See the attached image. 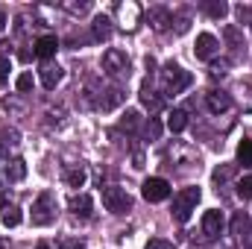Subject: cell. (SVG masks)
<instances>
[{"instance_id": "3", "label": "cell", "mask_w": 252, "mask_h": 249, "mask_svg": "<svg viewBox=\"0 0 252 249\" xmlns=\"http://www.w3.org/2000/svg\"><path fill=\"white\" fill-rule=\"evenodd\" d=\"M53 220H56V196L50 190H44L32 202V226H50Z\"/></svg>"}, {"instance_id": "10", "label": "cell", "mask_w": 252, "mask_h": 249, "mask_svg": "<svg viewBox=\"0 0 252 249\" xmlns=\"http://www.w3.org/2000/svg\"><path fill=\"white\" fill-rule=\"evenodd\" d=\"M147 21H150V27H153L156 32H164V30L173 24V15H170L164 6H153V9L147 12Z\"/></svg>"}, {"instance_id": "19", "label": "cell", "mask_w": 252, "mask_h": 249, "mask_svg": "<svg viewBox=\"0 0 252 249\" xmlns=\"http://www.w3.org/2000/svg\"><path fill=\"white\" fill-rule=\"evenodd\" d=\"M6 179L9 182H24V176H27V164H24V158H12L9 164H6Z\"/></svg>"}, {"instance_id": "9", "label": "cell", "mask_w": 252, "mask_h": 249, "mask_svg": "<svg viewBox=\"0 0 252 249\" xmlns=\"http://www.w3.org/2000/svg\"><path fill=\"white\" fill-rule=\"evenodd\" d=\"M223 226H226L223 211L211 208V211H205V214H202V235H205V238H217V235L223 232Z\"/></svg>"}, {"instance_id": "31", "label": "cell", "mask_w": 252, "mask_h": 249, "mask_svg": "<svg viewBox=\"0 0 252 249\" xmlns=\"http://www.w3.org/2000/svg\"><path fill=\"white\" fill-rule=\"evenodd\" d=\"M144 249H176V247H173L170 241H164V238H150Z\"/></svg>"}, {"instance_id": "18", "label": "cell", "mask_w": 252, "mask_h": 249, "mask_svg": "<svg viewBox=\"0 0 252 249\" xmlns=\"http://www.w3.org/2000/svg\"><path fill=\"white\" fill-rule=\"evenodd\" d=\"M91 32H94V38H97V41H106V38L112 35V21H109L106 15H97V18H94V24H91Z\"/></svg>"}, {"instance_id": "24", "label": "cell", "mask_w": 252, "mask_h": 249, "mask_svg": "<svg viewBox=\"0 0 252 249\" xmlns=\"http://www.w3.org/2000/svg\"><path fill=\"white\" fill-rule=\"evenodd\" d=\"M141 126V115L135 112V109H126L124 118H121V129H126V132H135Z\"/></svg>"}, {"instance_id": "32", "label": "cell", "mask_w": 252, "mask_h": 249, "mask_svg": "<svg viewBox=\"0 0 252 249\" xmlns=\"http://www.w3.org/2000/svg\"><path fill=\"white\" fill-rule=\"evenodd\" d=\"M158 135H161V124H158L156 118H150V124H147V138L158 141Z\"/></svg>"}, {"instance_id": "13", "label": "cell", "mask_w": 252, "mask_h": 249, "mask_svg": "<svg viewBox=\"0 0 252 249\" xmlns=\"http://www.w3.org/2000/svg\"><path fill=\"white\" fill-rule=\"evenodd\" d=\"M56 50H59V41H56V35H41L38 41H35V56L38 59H50V56H56Z\"/></svg>"}, {"instance_id": "33", "label": "cell", "mask_w": 252, "mask_h": 249, "mask_svg": "<svg viewBox=\"0 0 252 249\" xmlns=\"http://www.w3.org/2000/svg\"><path fill=\"white\" fill-rule=\"evenodd\" d=\"M232 176V164H226V167H217L214 170V182H226Z\"/></svg>"}, {"instance_id": "21", "label": "cell", "mask_w": 252, "mask_h": 249, "mask_svg": "<svg viewBox=\"0 0 252 249\" xmlns=\"http://www.w3.org/2000/svg\"><path fill=\"white\" fill-rule=\"evenodd\" d=\"M21 144V132L18 129H0V153L9 150V147H18Z\"/></svg>"}, {"instance_id": "6", "label": "cell", "mask_w": 252, "mask_h": 249, "mask_svg": "<svg viewBox=\"0 0 252 249\" xmlns=\"http://www.w3.org/2000/svg\"><path fill=\"white\" fill-rule=\"evenodd\" d=\"M217 50H220L217 35H211V32H199V35H196V44H193V56H196V59L208 62V59L217 56Z\"/></svg>"}, {"instance_id": "26", "label": "cell", "mask_w": 252, "mask_h": 249, "mask_svg": "<svg viewBox=\"0 0 252 249\" xmlns=\"http://www.w3.org/2000/svg\"><path fill=\"white\" fill-rule=\"evenodd\" d=\"M18 223H21V211H18L15 205L3 208V226H6V229H15Z\"/></svg>"}, {"instance_id": "30", "label": "cell", "mask_w": 252, "mask_h": 249, "mask_svg": "<svg viewBox=\"0 0 252 249\" xmlns=\"http://www.w3.org/2000/svg\"><path fill=\"white\" fill-rule=\"evenodd\" d=\"M238 196H244V199H252V176H244V179L238 182Z\"/></svg>"}, {"instance_id": "14", "label": "cell", "mask_w": 252, "mask_h": 249, "mask_svg": "<svg viewBox=\"0 0 252 249\" xmlns=\"http://www.w3.org/2000/svg\"><path fill=\"white\" fill-rule=\"evenodd\" d=\"M141 103H144V109H150V112H161V106H164V100L150 88V79L141 85Z\"/></svg>"}, {"instance_id": "38", "label": "cell", "mask_w": 252, "mask_h": 249, "mask_svg": "<svg viewBox=\"0 0 252 249\" xmlns=\"http://www.w3.org/2000/svg\"><path fill=\"white\" fill-rule=\"evenodd\" d=\"M3 27H6V12L0 9V32H3Z\"/></svg>"}, {"instance_id": "12", "label": "cell", "mask_w": 252, "mask_h": 249, "mask_svg": "<svg viewBox=\"0 0 252 249\" xmlns=\"http://www.w3.org/2000/svg\"><path fill=\"white\" fill-rule=\"evenodd\" d=\"M62 79H64V70L59 64H44V67H41V85H44L47 91H53Z\"/></svg>"}, {"instance_id": "5", "label": "cell", "mask_w": 252, "mask_h": 249, "mask_svg": "<svg viewBox=\"0 0 252 249\" xmlns=\"http://www.w3.org/2000/svg\"><path fill=\"white\" fill-rule=\"evenodd\" d=\"M103 70L109 76H126L129 73V56L124 50H118V47H109L103 53Z\"/></svg>"}, {"instance_id": "15", "label": "cell", "mask_w": 252, "mask_h": 249, "mask_svg": "<svg viewBox=\"0 0 252 249\" xmlns=\"http://www.w3.org/2000/svg\"><path fill=\"white\" fill-rule=\"evenodd\" d=\"M124 100H126V94L121 91V88H109V91H106V94L97 100V106H100L103 112H112V109H118Z\"/></svg>"}, {"instance_id": "17", "label": "cell", "mask_w": 252, "mask_h": 249, "mask_svg": "<svg viewBox=\"0 0 252 249\" xmlns=\"http://www.w3.org/2000/svg\"><path fill=\"white\" fill-rule=\"evenodd\" d=\"M64 182L70 187H85V182H88V173H85V167L82 164H76V167H67L64 170Z\"/></svg>"}, {"instance_id": "20", "label": "cell", "mask_w": 252, "mask_h": 249, "mask_svg": "<svg viewBox=\"0 0 252 249\" xmlns=\"http://www.w3.org/2000/svg\"><path fill=\"white\" fill-rule=\"evenodd\" d=\"M188 126V112L185 109H173L170 115H167V129L170 132H182Z\"/></svg>"}, {"instance_id": "28", "label": "cell", "mask_w": 252, "mask_h": 249, "mask_svg": "<svg viewBox=\"0 0 252 249\" xmlns=\"http://www.w3.org/2000/svg\"><path fill=\"white\" fill-rule=\"evenodd\" d=\"M32 85H35V79H32V73H21V76L15 79V88H18L21 94H30V91H32Z\"/></svg>"}, {"instance_id": "35", "label": "cell", "mask_w": 252, "mask_h": 249, "mask_svg": "<svg viewBox=\"0 0 252 249\" xmlns=\"http://www.w3.org/2000/svg\"><path fill=\"white\" fill-rule=\"evenodd\" d=\"M62 249H85V244L82 241H64Z\"/></svg>"}, {"instance_id": "37", "label": "cell", "mask_w": 252, "mask_h": 249, "mask_svg": "<svg viewBox=\"0 0 252 249\" xmlns=\"http://www.w3.org/2000/svg\"><path fill=\"white\" fill-rule=\"evenodd\" d=\"M176 30H179V32H185V30H188V18H185V15L179 18V24H176Z\"/></svg>"}, {"instance_id": "1", "label": "cell", "mask_w": 252, "mask_h": 249, "mask_svg": "<svg viewBox=\"0 0 252 249\" xmlns=\"http://www.w3.org/2000/svg\"><path fill=\"white\" fill-rule=\"evenodd\" d=\"M161 79H164V94H170V97H176V94H182L185 88H190V82H193V76H190L185 67H179V64H164V70H161Z\"/></svg>"}, {"instance_id": "22", "label": "cell", "mask_w": 252, "mask_h": 249, "mask_svg": "<svg viewBox=\"0 0 252 249\" xmlns=\"http://www.w3.org/2000/svg\"><path fill=\"white\" fill-rule=\"evenodd\" d=\"M250 229H252V223H250V217L241 211V214H235V220H232V232L238 235V238H247L250 235Z\"/></svg>"}, {"instance_id": "29", "label": "cell", "mask_w": 252, "mask_h": 249, "mask_svg": "<svg viewBox=\"0 0 252 249\" xmlns=\"http://www.w3.org/2000/svg\"><path fill=\"white\" fill-rule=\"evenodd\" d=\"M223 35H226V41H229L232 47H244V41H241V32H238L235 27H226V30H223Z\"/></svg>"}, {"instance_id": "25", "label": "cell", "mask_w": 252, "mask_h": 249, "mask_svg": "<svg viewBox=\"0 0 252 249\" xmlns=\"http://www.w3.org/2000/svg\"><path fill=\"white\" fill-rule=\"evenodd\" d=\"M238 161L244 164V167H252V141H241V147H238Z\"/></svg>"}, {"instance_id": "36", "label": "cell", "mask_w": 252, "mask_h": 249, "mask_svg": "<svg viewBox=\"0 0 252 249\" xmlns=\"http://www.w3.org/2000/svg\"><path fill=\"white\" fill-rule=\"evenodd\" d=\"M226 73V62L223 64H211V76H223Z\"/></svg>"}, {"instance_id": "40", "label": "cell", "mask_w": 252, "mask_h": 249, "mask_svg": "<svg viewBox=\"0 0 252 249\" xmlns=\"http://www.w3.org/2000/svg\"><path fill=\"white\" fill-rule=\"evenodd\" d=\"M38 249H53L50 244H38Z\"/></svg>"}, {"instance_id": "23", "label": "cell", "mask_w": 252, "mask_h": 249, "mask_svg": "<svg viewBox=\"0 0 252 249\" xmlns=\"http://www.w3.org/2000/svg\"><path fill=\"white\" fill-rule=\"evenodd\" d=\"M202 9H205L211 18H223V15L229 12V3H223V0H205Z\"/></svg>"}, {"instance_id": "34", "label": "cell", "mask_w": 252, "mask_h": 249, "mask_svg": "<svg viewBox=\"0 0 252 249\" xmlns=\"http://www.w3.org/2000/svg\"><path fill=\"white\" fill-rule=\"evenodd\" d=\"M9 70H12V64H9V56H0V82H6Z\"/></svg>"}, {"instance_id": "8", "label": "cell", "mask_w": 252, "mask_h": 249, "mask_svg": "<svg viewBox=\"0 0 252 249\" xmlns=\"http://www.w3.org/2000/svg\"><path fill=\"white\" fill-rule=\"evenodd\" d=\"M141 193H144L147 202H161V199L170 196V185H167V179L153 176V179H147V182L141 185Z\"/></svg>"}, {"instance_id": "2", "label": "cell", "mask_w": 252, "mask_h": 249, "mask_svg": "<svg viewBox=\"0 0 252 249\" xmlns=\"http://www.w3.org/2000/svg\"><path fill=\"white\" fill-rule=\"evenodd\" d=\"M196 202H199V187H182L173 196V220L176 223H188L190 214L196 211Z\"/></svg>"}, {"instance_id": "16", "label": "cell", "mask_w": 252, "mask_h": 249, "mask_svg": "<svg viewBox=\"0 0 252 249\" xmlns=\"http://www.w3.org/2000/svg\"><path fill=\"white\" fill-rule=\"evenodd\" d=\"M91 196L88 193H76L73 199H70V211L76 214V217H91Z\"/></svg>"}, {"instance_id": "39", "label": "cell", "mask_w": 252, "mask_h": 249, "mask_svg": "<svg viewBox=\"0 0 252 249\" xmlns=\"http://www.w3.org/2000/svg\"><path fill=\"white\" fill-rule=\"evenodd\" d=\"M0 208H9V205H6V193H3V190H0Z\"/></svg>"}, {"instance_id": "41", "label": "cell", "mask_w": 252, "mask_h": 249, "mask_svg": "<svg viewBox=\"0 0 252 249\" xmlns=\"http://www.w3.org/2000/svg\"><path fill=\"white\" fill-rule=\"evenodd\" d=\"M0 249H6V241H0Z\"/></svg>"}, {"instance_id": "11", "label": "cell", "mask_w": 252, "mask_h": 249, "mask_svg": "<svg viewBox=\"0 0 252 249\" xmlns=\"http://www.w3.org/2000/svg\"><path fill=\"white\" fill-rule=\"evenodd\" d=\"M205 103H208V112H211V115H223V112L232 109V97H229L226 91H208Z\"/></svg>"}, {"instance_id": "4", "label": "cell", "mask_w": 252, "mask_h": 249, "mask_svg": "<svg viewBox=\"0 0 252 249\" xmlns=\"http://www.w3.org/2000/svg\"><path fill=\"white\" fill-rule=\"evenodd\" d=\"M103 205L112 214H126L132 208V196L126 193L124 187H103Z\"/></svg>"}, {"instance_id": "27", "label": "cell", "mask_w": 252, "mask_h": 249, "mask_svg": "<svg viewBox=\"0 0 252 249\" xmlns=\"http://www.w3.org/2000/svg\"><path fill=\"white\" fill-rule=\"evenodd\" d=\"M62 9L64 12H70V15H76V18H82V15H88V3H73V0H64L62 3Z\"/></svg>"}, {"instance_id": "7", "label": "cell", "mask_w": 252, "mask_h": 249, "mask_svg": "<svg viewBox=\"0 0 252 249\" xmlns=\"http://www.w3.org/2000/svg\"><path fill=\"white\" fill-rule=\"evenodd\" d=\"M115 12H118V18H121V27H124L126 32H132V30L141 24V6H138V3H132V0L118 3V6H115Z\"/></svg>"}]
</instances>
